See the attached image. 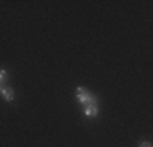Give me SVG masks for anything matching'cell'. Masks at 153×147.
I'll list each match as a JSON object with an SVG mask.
<instances>
[{"label":"cell","mask_w":153,"mask_h":147,"mask_svg":"<svg viewBox=\"0 0 153 147\" xmlns=\"http://www.w3.org/2000/svg\"><path fill=\"white\" fill-rule=\"evenodd\" d=\"M75 97H76V101H78L82 106L91 105V103H98L96 95L91 93V92H90L88 88H85V87H76V90H75Z\"/></svg>","instance_id":"cell-1"},{"label":"cell","mask_w":153,"mask_h":147,"mask_svg":"<svg viewBox=\"0 0 153 147\" xmlns=\"http://www.w3.org/2000/svg\"><path fill=\"white\" fill-rule=\"evenodd\" d=\"M83 113L86 118H96L98 116V103H91V105L83 106Z\"/></svg>","instance_id":"cell-2"},{"label":"cell","mask_w":153,"mask_h":147,"mask_svg":"<svg viewBox=\"0 0 153 147\" xmlns=\"http://www.w3.org/2000/svg\"><path fill=\"white\" fill-rule=\"evenodd\" d=\"M0 95H2L3 100H7V101H13V100H15V90H13L12 87H3L2 92H0Z\"/></svg>","instance_id":"cell-3"},{"label":"cell","mask_w":153,"mask_h":147,"mask_svg":"<svg viewBox=\"0 0 153 147\" xmlns=\"http://www.w3.org/2000/svg\"><path fill=\"white\" fill-rule=\"evenodd\" d=\"M7 80H8V72L5 69H0V85H3Z\"/></svg>","instance_id":"cell-4"},{"label":"cell","mask_w":153,"mask_h":147,"mask_svg":"<svg viewBox=\"0 0 153 147\" xmlns=\"http://www.w3.org/2000/svg\"><path fill=\"white\" fill-rule=\"evenodd\" d=\"M138 147H152V142H148V141L140 142V146H138Z\"/></svg>","instance_id":"cell-5"},{"label":"cell","mask_w":153,"mask_h":147,"mask_svg":"<svg viewBox=\"0 0 153 147\" xmlns=\"http://www.w3.org/2000/svg\"><path fill=\"white\" fill-rule=\"evenodd\" d=\"M2 88H3V87H2V85H0V92H2Z\"/></svg>","instance_id":"cell-6"}]
</instances>
